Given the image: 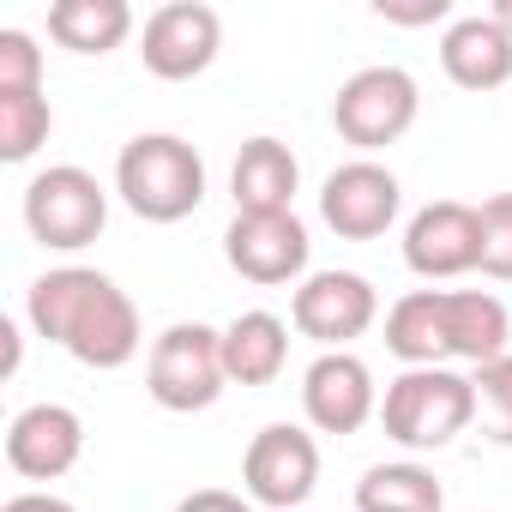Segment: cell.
<instances>
[{"label":"cell","mask_w":512,"mask_h":512,"mask_svg":"<svg viewBox=\"0 0 512 512\" xmlns=\"http://www.w3.org/2000/svg\"><path fill=\"white\" fill-rule=\"evenodd\" d=\"M25 320L37 338L61 344L73 362L97 368V374H115L139 356L145 332H139V308L133 296L91 272V266H61V272H43L25 296Z\"/></svg>","instance_id":"cell-1"},{"label":"cell","mask_w":512,"mask_h":512,"mask_svg":"<svg viewBox=\"0 0 512 512\" xmlns=\"http://www.w3.org/2000/svg\"><path fill=\"white\" fill-rule=\"evenodd\" d=\"M115 193L145 223H181L205 199V163L181 133H139L115 157Z\"/></svg>","instance_id":"cell-2"},{"label":"cell","mask_w":512,"mask_h":512,"mask_svg":"<svg viewBox=\"0 0 512 512\" xmlns=\"http://www.w3.org/2000/svg\"><path fill=\"white\" fill-rule=\"evenodd\" d=\"M380 422L404 452H440L476 422V386L452 368H404L380 398Z\"/></svg>","instance_id":"cell-3"},{"label":"cell","mask_w":512,"mask_h":512,"mask_svg":"<svg viewBox=\"0 0 512 512\" xmlns=\"http://www.w3.org/2000/svg\"><path fill=\"white\" fill-rule=\"evenodd\" d=\"M229 386V368H223V332L199 326V320H181L169 326L163 338H151V356H145V392L175 410V416H193V410H211Z\"/></svg>","instance_id":"cell-4"},{"label":"cell","mask_w":512,"mask_h":512,"mask_svg":"<svg viewBox=\"0 0 512 512\" xmlns=\"http://www.w3.org/2000/svg\"><path fill=\"white\" fill-rule=\"evenodd\" d=\"M103 223H109V193H103V181L91 169L55 163V169L31 175V187H25V229L43 247L79 253V247H91L103 235Z\"/></svg>","instance_id":"cell-5"},{"label":"cell","mask_w":512,"mask_h":512,"mask_svg":"<svg viewBox=\"0 0 512 512\" xmlns=\"http://www.w3.org/2000/svg\"><path fill=\"white\" fill-rule=\"evenodd\" d=\"M422 91L404 67H362L338 85L332 97V127L344 133V145L356 151H386L416 127Z\"/></svg>","instance_id":"cell-6"},{"label":"cell","mask_w":512,"mask_h":512,"mask_svg":"<svg viewBox=\"0 0 512 512\" xmlns=\"http://www.w3.org/2000/svg\"><path fill=\"white\" fill-rule=\"evenodd\" d=\"M241 488H247L253 506H272V512L308 506V494L320 488V440L296 422L260 428L247 458H241Z\"/></svg>","instance_id":"cell-7"},{"label":"cell","mask_w":512,"mask_h":512,"mask_svg":"<svg viewBox=\"0 0 512 512\" xmlns=\"http://www.w3.org/2000/svg\"><path fill=\"white\" fill-rule=\"evenodd\" d=\"M308 247L314 241L296 211H235V223L223 229V260L266 290L308 278Z\"/></svg>","instance_id":"cell-8"},{"label":"cell","mask_w":512,"mask_h":512,"mask_svg":"<svg viewBox=\"0 0 512 512\" xmlns=\"http://www.w3.org/2000/svg\"><path fill=\"white\" fill-rule=\"evenodd\" d=\"M223 49V19L217 7H205V0H169V7H157L139 31V61L151 79H199Z\"/></svg>","instance_id":"cell-9"},{"label":"cell","mask_w":512,"mask_h":512,"mask_svg":"<svg viewBox=\"0 0 512 512\" xmlns=\"http://www.w3.org/2000/svg\"><path fill=\"white\" fill-rule=\"evenodd\" d=\"M290 320L320 350H350V338H362L380 320V296H374V284L362 272H308L296 284Z\"/></svg>","instance_id":"cell-10"},{"label":"cell","mask_w":512,"mask_h":512,"mask_svg":"<svg viewBox=\"0 0 512 512\" xmlns=\"http://www.w3.org/2000/svg\"><path fill=\"white\" fill-rule=\"evenodd\" d=\"M404 266L428 284L464 278L482 266V217L464 199H434L404 223Z\"/></svg>","instance_id":"cell-11"},{"label":"cell","mask_w":512,"mask_h":512,"mask_svg":"<svg viewBox=\"0 0 512 512\" xmlns=\"http://www.w3.org/2000/svg\"><path fill=\"white\" fill-rule=\"evenodd\" d=\"M398 205H404V187L386 163L374 157H356V163H338L320 187V217L332 235L344 241H374L398 223Z\"/></svg>","instance_id":"cell-12"},{"label":"cell","mask_w":512,"mask_h":512,"mask_svg":"<svg viewBox=\"0 0 512 512\" xmlns=\"http://www.w3.org/2000/svg\"><path fill=\"white\" fill-rule=\"evenodd\" d=\"M302 410L320 434H356L368 416H380V386L362 356L320 350L314 368L302 374Z\"/></svg>","instance_id":"cell-13"},{"label":"cell","mask_w":512,"mask_h":512,"mask_svg":"<svg viewBox=\"0 0 512 512\" xmlns=\"http://www.w3.org/2000/svg\"><path fill=\"white\" fill-rule=\"evenodd\" d=\"M85 452V422L67 404H25L7 428V464L25 482H55L79 464Z\"/></svg>","instance_id":"cell-14"},{"label":"cell","mask_w":512,"mask_h":512,"mask_svg":"<svg viewBox=\"0 0 512 512\" xmlns=\"http://www.w3.org/2000/svg\"><path fill=\"white\" fill-rule=\"evenodd\" d=\"M440 67L458 91H500L512 79V37L488 13H464L440 37Z\"/></svg>","instance_id":"cell-15"},{"label":"cell","mask_w":512,"mask_h":512,"mask_svg":"<svg viewBox=\"0 0 512 512\" xmlns=\"http://www.w3.org/2000/svg\"><path fill=\"white\" fill-rule=\"evenodd\" d=\"M296 187H302V163L284 139L260 133L235 151V169H229L235 211H296Z\"/></svg>","instance_id":"cell-16"},{"label":"cell","mask_w":512,"mask_h":512,"mask_svg":"<svg viewBox=\"0 0 512 512\" xmlns=\"http://www.w3.org/2000/svg\"><path fill=\"white\" fill-rule=\"evenodd\" d=\"M386 350L404 368H446V290H410L386 308Z\"/></svg>","instance_id":"cell-17"},{"label":"cell","mask_w":512,"mask_h":512,"mask_svg":"<svg viewBox=\"0 0 512 512\" xmlns=\"http://www.w3.org/2000/svg\"><path fill=\"white\" fill-rule=\"evenodd\" d=\"M290 362V326L266 308H253V314H235L223 326V368L235 386H272Z\"/></svg>","instance_id":"cell-18"},{"label":"cell","mask_w":512,"mask_h":512,"mask_svg":"<svg viewBox=\"0 0 512 512\" xmlns=\"http://www.w3.org/2000/svg\"><path fill=\"white\" fill-rule=\"evenodd\" d=\"M506 338H512V314L500 296L488 290H446V344H452V362H500L506 356Z\"/></svg>","instance_id":"cell-19"},{"label":"cell","mask_w":512,"mask_h":512,"mask_svg":"<svg viewBox=\"0 0 512 512\" xmlns=\"http://www.w3.org/2000/svg\"><path fill=\"white\" fill-rule=\"evenodd\" d=\"M49 37L73 55H109L133 37V7L127 0H55Z\"/></svg>","instance_id":"cell-20"},{"label":"cell","mask_w":512,"mask_h":512,"mask_svg":"<svg viewBox=\"0 0 512 512\" xmlns=\"http://www.w3.org/2000/svg\"><path fill=\"white\" fill-rule=\"evenodd\" d=\"M356 512H446V488L428 464H374L356 482Z\"/></svg>","instance_id":"cell-21"},{"label":"cell","mask_w":512,"mask_h":512,"mask_svg":"<svg viewBox=\"0 0 512 512\" xmlns=\"http://www.w3.org/2000/svg\"><path fill=\"white\" fill-rule=\"evenodd\" d=\"M55 109L43 91H0V163H31L49 145Z\"/></svg>","instance_id":"cell-22"},{"label":"cell","mask_w":512,"mask_h":512,"mask_svg":"<svg viewBox=\"0 0 512 512\" xmlns=\"http://www.w3.org/2000/svg\"><path fill=\"white\" fill-rule=\"evenodd\" d=\"M470 386H476V416H482L488 440L494 446H512V350L500 362H482L470 374Z\"/></svg>","instance_id":"cell-23"},{"label":"cell","mask_w":512,"mask_h":512,"mask_svg":"<svg viewBox=\"0 0 512 512\" xmlns=\"http://www.w3.org/2000/svg\"><path fill=\"white\" fill-rule=\"evenodd\" d=\"M476 217H482V272L512 284V193L482 199Z\"/></svg>","instance_id":"cell-24"},{"label":"cell","mask_w":512,"mask_h":512,"mask_svg":"<svg viewBox=\"0 0 512 512\" xmlns=\"http://www.w3.org/2000/svg\"><path fill=\"white\" fill-rule=\"evenodd\" d=\"M0 91H43V49L31 31H0Z\"/></svg>","instance_id":"cell-25"},{"label":"cell","mask_w":512,"mask_h":512,"mask_svg":"<svg viewBox=\"0 0 512 512\" xmlns=\"http://www.w3.org/2000/svg\"><path fill=\"white\" fill-rule=\"evenodd\" d=\"M374 19H386V25H440V19H452V7L446 0H374Z\"/></svg>","instance_id":"cell-26"},{"label":"cell","mask_w":512,"mask_h":512,"mask_svg":"<svg viewBox=\"0 0 512 512\" xmlns=\"http://www.w3.org/2000/svg\"><path fill=\"white\" fill-rule=\"evenodd\" d=\"M175 512H253V500H241V494H229V488H193Z\"/></svg>","instance_id":"cell-27"},{"label":"cell","mask_w":512,"mask_h":512,"mask_svg":"<svg viewBox=\"0 0 512 512\" xmlns=\"http://www.w3.org/2000/svg\"><path fill=\"white\" fill-rule=\"evenodd\" d=\"M0 512H79L73 500H61V494H13Z\"/></svg>","instance_id":"cell-28"},{"label":"cell","mask_w":512,"mask_h":512,"mask_svg":"<svg viewBox=\"0 0 512 512\" xmlns=\"http://www.w3.org/2000/svg\"><path fill=\"white\" fill-rule=\"evenodd\" d=\"M0 338H7V362H0V374H19V356H25V338H19V326L7 320V326H0Z\"/></svg>","instance_id":"cell-29"},{"label":"cell","mask_w":512,"mask_h":512,"mask_svg":"<svg viewBox=\"0 0 512 512\" xmlns=\"http://www.w3.org/2000/svg\"><path fill=\"white\" fill-rule=\"evenodd\" d=\"M488 19H494L506 37H512V0H494V7H488Z\"/></svg>","instance_id":"cell-30"}]
</instances>
